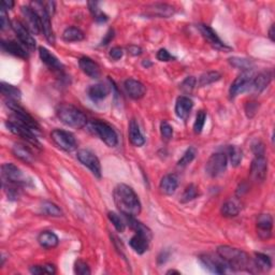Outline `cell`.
Returning a JSON list of instances; mask_svg holds the SVG:
<instances>
[{"label":"cell","mask_w":275,"mask_h":275,"mask_svg":"<svg viewBox=\"0 0 275 275\" xmlns=\"http://www.w3.org/2000/svg\"><path fill=\"white\" fill-rule=\"evenodd\" d=\"M268 172V160L264 156H256L250 166V179L256 183L266 180Z\"/></svg>","instance_id":"obj_16"},{"label":"cell","mask_w":275,"mask_h":275,"mask_svg":"<svg viewBox=\"0 0 275 275\" xmlns=\"http://www.w3.org/2000/svg\"><path fill=\"white\" fill-rule=\"evenodd\" d=\"M128 52H129V54H131V55L139 56V55H141V53H142V48L139 47V46H130L128 47Z\"/></svg>","instance_id":"obj_57"},{"label":"cell","mask_w":275,"mask_h":275,"mask_svg":"<svg viewBox=\"0 0 275 275\" xmlns=\"http://www.w3.org/2000/svg\"><path fill=\"white\" fill-rule=\"evenodd\" d=\"M124 55V51L122 48L120 46H114L111 48L110 51V57L112 58L113 61H120L121 58Z\"/></svg>","instance_id":"obj_52"},{"label":"cell","mask_w":275,"mask_h":275,"mask_svg":"<svg viewBox=\"0 0 275 275\" xmlns=\"http://www.w3.org/2000/svg\"><path fill=\"white\" fill-rule=\"evenodd\" d=\"M255 269L257 271H269L272 268V261L268 255L262 253L255 254V258L253 260Z\"/></svg>","instance_id":"obj_32"},{"label":"cell","mask_w":275,"mask_h":275,"mask_svg":"<svg viewBox=\"0 0 275 275\" xmlns=\"http://www.w3.org/2000/svg\"><path fill=\"white\" fill-rule=\"evenodd\" d=\"M258 103L257 102H247L246 106H245V112H246V115L247 117H253L255 114H256L257 111H258Z\"/></svg>","instance_id":"obj_51"},{"label":"cell","mask_w":275,"mask_h":275,"mask_svg":"<svg viewBox=\"0 0 275 275\" xmlns=\"http://www.w3.org/2000/svg\"><path fill=\"white\" fill-rule=\"evenodd\" d=\"M196 83H197L196 77H194V76L186 77L185 80L181 83V85H180L181 91L185 92V94H190V92L194 91V88L196 86Z\"/></svg>","instance_id":"obj_46"},{"label":"cell","mask_w":275,"mask_h":275,"mask_svg":"<svg viewBox=\"0 0 275 275\" xmlns=\"http://www.w3.org/2000/svg\"><path fill=\"white\" fill-rule=\"evenodd\" d=\"M114 203L122 215L136 216L141 213L142 205L138 195L130 186L119 184L113 193Z\"/></svg>","instance_id":"obj_1"},{"label":"cell","mask_w":275,"mask_h":275,"mask_svg":"<svg viewBox=\"0 0 275 275\" xmlns=\"http://www.w3.org/2000/svg\"><path fill=\"white\" fill-rule=\"evenodd\" d=\"M56 115L62 124L75 129H81L87 124V119L84 113L76 107L68 105V103H62L57 107Z\"/></svg>","instance_id":"obj_3"},{"label":"cell","mask_w":275,"mask_h":275,"mask_svg":"<svg viewBox=\"0 0 275 275\" xmlns=\"http://www.w3.org/2000/svg\"><path fill=\"white\" fill-rule=\"evenodd\" d=\"M107 217H109L110 222L114 226V228L119 232H124V230L126 228V223L124 222L119 214H116L115 212H109L107 213Z\"/></svg>","instance_id":"obj_42"},{"label":"cell","mask_w":275,"mask_h":275,"mask_svg":"<svg viewBox=\"0 0 275 275\" xmlns=\"http://www.w3.org/2000/svg\"><path fill=\"white\" fill-rule=\"evenodd\" d=\"M14 6V2L11 1V0H4V1L1 2V9L3 10H6V11H8V10H11Z\"/></svg>","instance_id":"obj_58"},{"label":"cell","mask_w":275,"mask_h":275,"mask_svg":"<svg viewBox=\"0 0 275 275\" xmlns=\"http://www.w3.org/2000/svg\"><path fill=\"white\" fill-rule=\"evenodd\" d=\"M0 46H1L2 51L8 54H11L13 56L22 58V60H26V58H28V52H27L28 50L21 42L18 43L16 41L1 40Z\"/></svg>","instance_id":"obj_20"},{"label":"cell","mask_w":275,"mask_h":275,"mask_svg":"<svg viewBox=\"0 0 275 275\" xmlns=\"http://www.w3.org/2000/svg\"><path fill=\"white\" fill-rule=\"evenodd\" d=\"M78 66H80L81 70L84 72L86 76L92 78H98L101 76L100 67L90 57H81L80 61H78Z\"/></svg>","instance_id":"obj_24"},{"label":"cell","mask_w":275,"mask_h":275,"mask_svg":"<svg viewBox=\"0 0 275 275\" xmlns=\"http://www.w3.org/2000/svg\"><path fill=\"white\" fill-rule=\"evenodd\" d=\"M113 39H114V31H113V29H109L107 32L105 34V37H103L100 46H107V44H109L113 40Z\"/></svg>","instance_id":"obj_54"},{"label":"cell","mask_w":275,"mask_h":275,"mask_svg":"<svg viewBox=\"0 0 275 275\" xmlns=\"http://www.w3.org/2000/svg\"><path fill=\"white\" fill-rule=\"evenodd\" d=\"M88 8H90V11L92 14V16H94L95 21H97L98 23H105L107 21V16L99 8V2L90 1L88 2Z\"/></svg>","instance_id":"obj_39"},{"label":"cell","mask_w":275,"mask_h":275,"mask_svg":"<svg viewBox=\"0 0 275 275\" xmlns=\"http://www.w3.org/2000/svg\"><path fill=\"white\" fill-rule=\"evenodd\" d=\"M199 191H198V187L195 184H189L187 187L185 188L183 195H182L181 198V202L182 203H187L189 201H193L194 199H196L198 197Z\"/></svg>","instance_id":"obj_40"},{"label":"cell","mask_w":275,"mask_h":275,"mask_svg":"<svg viewBox=\"0 0 275 275\" xmlns=\"http://www.w3.org/2000/svg\"><path fill=\"white\" fill-rule=\"evenodd\" d=\"M75 273L78 275H88L91 274V270L85 261H83V260H76L75 263Z\"/></svg>","instance_id":"obj_48"},{"label":"cell","mask_w":275,"mask_h":275,"mask_svg":"<svg viewBox=\"0 0 275 275\" xmlns=\"http://www.w3.org/2000/svg\"><path fill=\"white\" fill-rule=\"evenodd\" d=\"M228 157L224 153H215L206 161L205 172L210 178H217L227 169Z\"/></svg>","instance_id":"obj_8"},{"label":"cell","mask_w":275,"mask_h":275,"mask_svg":"<svg viewBox=\"0 0 275 275\" xmlns=\"http://www.w3.org/2000/svg\"><path fill=\"white\" fill-rule=\"evenodd\" d=\"M167 274H180V272L176 271V270H169Z\"/></svg>","instance_id":"obj_61"},{"label":"cell","mask_w":275,"mask_h":275,"mask_svg":"<svg viewBox=\"0 0 275 275\" xmlns=\"http://www.w3.org/2000/svg\"><path fill=\"white\" fill-rule=\"evenodd\" d=\"M39 56H40L42 62L46 63V66L48 69H51L52 71L61 73V75L63 72V65L61 62V61L55 55H53L47 48L43 46L39 47Z\"/></svg>","instance_id":"obj_19"},{"label":"cell","mask_w":275,"mask_h":275,"mask_svg":"<svg viewBox=\"0 0 275 275\" xmlns=\"http://www.w3.org/2000/svg\"><path fill=\"white\" fill-rule=\"evenodd\" d=\"M273 218L270 214L259 215L257 219V234L261 240H269L272 237Z\"/></svg>","instance_id":"obj_18"},{"label":"cell","mask_w":275,"mask_h":275,"mask_svg":"<svg viewBox=\"0 0 275 275\" xmlns=\"http://www.w3.org/2000/svg\"><path fill=\"white\" fill-rule=\"evenodd\" d=\"M194 107V102L190 98L186 96H181L178 98L175 103V114L179 119L186 121L190 115V112Z\"/></svg>","instance_id":"obj_21"},{"label":"cell","mask_w":275,"mask_h":275,"mask_svg":"<svg viewBox=\"0 0 275 275\" xmlns=\"http://www.w3.org/2000/svg\"><path fill=\"white\" fill-rule=\"evenodd\" d=\"M129 140L131 142V144L137 147H141L142 145H144L145 139L144 136L142 135V132L140 130V127L138 125V122L136 120H131L129 124Z\"/></svg>","instance_id":"obj_27"},{"label":"cell","mask_w":275,"mask_h":275,"mask_svg":"<svg viewBox=\"0 0 275 275\" xmlns=\"http://www.w3.org/2000/svg\"><path fill=\"white\" fill-rule=\"evenodd\" d=\"M51 137L54 143L62 151L72 152L76 149V140L71 132L61 129H55L52 131Z\"/></svg>","instance_id":"obj_11"},{"label":"cell","mask_w":275,"mask_h":275,"mask_svg":"<svg viewBox=\"0 0 275 275\" xmlns=\"http://www.w3.org/2000/svg\"><path fill=\"white\" fill-rule=\"evenodd\" d=\"M169 256H170L169 250H163V252L159 254L158 258H157V261H158V264L166 263L167 260L169 259Z\"/></svg>","instance_id":"obj_56"},{"label":"cell","mask_w":275,"mask_h":275,"mask_svg":"<svg viewBox=\"0 0 275 275\" xmlns=\"http://www.w3.org/2000/svg\"><path fill=\"white\" fill-rule=\"evenodd\" d=\"M22 15L25 19V26L31 32L39 34L41 32V18L38 12L32 7L23 6L21 7Z\"/></svg>","instance_id":"obj_15"},{"label":"cell","mask_w":275,"mask_h":275,"mask_svg":"<svg viewBox=\"0 0 275 275\" xmlns=\"http://www.w3.org/2000/svg\"><path fill=\"white\" fill-rule=\"evenodd\" d=\"M196 155H197V150L195 149V147H189V149L185 152L184 155L181 157V159L179 160L178 166L182 167V168H184V167L188 166L191 161L195 159Z\"/></svg>","instance_id":"obj_43"},{"label":"cell","mask_w":275,"mask_h":275,"mask_svg":"<svg viewBox=\"0 0 275 275\" xmlns=\"http://www.w3.org/2000/svg\"><path fill=\"white\" fill-rule=\"evenodd\" d=\"M125 216V223L129 226V228L131 230H134V231L138 234H141L143 235V237L147 238L150 241L153 238V234H152V231L150 228H147L145 225L142 224L139 220H137L135 218V216Z\"/></svg>","instance_id":"obj_25"},{"label":"cell","mask_w":275,"mask_h":275,"mask_svg":"<svg viewBox=\"0 0 275 275\" xmlns=\"http://www.w3.org/2000/svg\"><path fill=\"white\" fill-rule=\"evenodd\" d=\"M142 65H143L144 67H151L152 66V62H150V61L149 60H145V61H143V62H142Z\"/></svg>","instance_id":"obj_60"},{"label":"cell","mask_w":275,"mask_h":275,"mask_svg":"<svg viewBox=\"0 0 275 275\" xmlns=\"http://www.w3.org/2000/svg\"><path fill=\"white\" fill-rule=\"evenodd\" d=\"M92 129L107 146L114 147L119 143V137L115 130L107 122L98 120L94 121L92 122Z\"/></svg>","instance_id":"obj_7"},{"label":"cell","mask_w":275,"mask_h":275,"mask_svg":"<svg viewBox=\"0 0 275 275\" xmlns=\"http://www.w3.org/2000/svg\"><path fill=\"white\" fill-rule=\"evenodd\" d=\"M143 13L149 17L168 18L174 14V8L168 3H152L144 8Z\"/></svg>","instance_id":"obj_17"},{"label":"cell","mask_w":275,"mask_h":275,"mask_svg":"<svg viewBox=\"0 0 275 275\" xmlns=\"http://www.w3.org/2000/svg\"><path fill=\"white\" fill-rule=\"evenodd\" d=\"M274 28H275V26H274V24H273V25L270 27V29H269V38L271 39V41L275 40V38H274Z\"/></svg>","instance_id":"obj_59"},{"label":"cell","mask_w":275,"mask_h":275,"mask_svg":"<svg viewBox=\"0 0 275 275\" xmlns=\"http://www.w3.org/2000/svg\"><path fill=\"white\" fill-rule=\"evenodd\" d=\"M273 75L271 71H263L259 73L257 76L254 77L253 80V88L258 92H263L272 82Z\"/></svg>","instance_id":"obj_28"},{"label":"cell","mask_w":275,"mask_h":275,"mask_svg":"<svg viewBox=\"0 0 275 275\" xmlns=\"http://www.w3.org/2000/svg\"><path fill=\"white\" fill-rule=\"evenodd\" d=\"M150 242H151V241L147 238L143 237V235L136 233L134 237L130 239L129 245L137 254L143 255L146 252V250L149 249Z\"/></svg>","instance_id":"obj_29"},{"label":"cell","mask_w":275,"mask_h":275,"mask_svg":"<svg viewBox=\"0 0 275 275\" xmlns=\"http://www.w3.org/2000/svg\"><path fill=\"white\" fill-rule=\"evenodd\" d=\"M229 62L235 68L242 69V71L253 70V68H254V61L247 60V58L231 57V58H229Z\"/></svg>","instance_id":"obj_36"},{"label":"cell","mask_w":275,"mask_h":275,"mask_svg":"<svg viewBox=\"0 0 275 275\" xmlns=\"http://www.w3.org/2000/svg\"><path fill=\"white\" fill-rule=\"evenodd\" d=\"M160 134L165 141H170L172 139V137H173V128H172V126L168 122L164 121L160 124Z\"/></svg>","instance_id":"obj_47"},{"label":"cell","mask_w":275,"mask_h":275,"mask_svg":"<svg viewBox=\"0 0 275 275\" xmlns=\"http://www.w3.org/2000/svg\"><path fill=\"white\" fill-rule=\"evenodd\" d=\"M41 212L46 216H52V217H61L62 216V211L58 208L56 204L46 201L41 205Z\"/></svg>","instance_id":"obj_37"},{"label":"cell","mask_w":275,"mask_h":275,"mask_svg":"<svg viewBox=\"0 0 275 275\" xmlns=\"http://www.w3.org/2000/svg\"><path fill=\"white\" fill-rule=\"evenodd\" d=\"M6 127L12 132V134L21 137L23 140H25L27 142V143L31 144L32 146L37 147L39 150L41 149V143L38 140L36 132L32 131L31 128H28L27 126L23 125L22 122H19L16 120L13 119L12 121L6 122Z\"/></svg>","instance_id":"obj_6"},{"label":"cell","mask_w":275,"mask_h":275,"mask_svg":"<svg viewBox=\"0 0 275 275\" xmlns=\"http://www.w3.org/2000/svg\"><path fill=\"white\" fill-rule=\"evenodd\" d=\"M198 29L200 33L202 34V37L206 40V42H208L210 46H212L214 48H216V50L225 52L231 50V47L228 46L227 44L218 37V34L215 32L212 27L205 25V24H200V25H198Z\"/></svg>","instance_id":"obj_14"},{"label":"cell","mask_w":275,"mask_h":275,"mask_svg":"<svg viewBox=\"0 0 275 275\" xmlns=\"http://www.w3.org/2000/svg\"><path fill=\"white\" fill-rule=\"evenodd\" d=\"M227 152L230 163L233 167H238L242 161V151L238 146H229Z\"/></svg>","instance_id":"obj_41"},{"label":"cell","mask_w":275,"mask_h":275,"mask_svg":"<svg viewBox=\"0 0 275 275\" xmlns=\"http://www.w3.org/2000/svg\"><path fill=\"white\" fill-rule=\"evenodd\" d=\"M11 27L13 31L15 32L17 39L28 51H33L36 48V40L32 37L31 31L19 21H13L11 23Z\"/></svg>","instance_id":"obj_13"},{"label":"cell","mask_w":275,"mask_h":275,"mask_svg":"<svg viewBox=\"0 0 275 275\" xmlns=\"http://www.w3.org/2000/svg\"><path fill=\"white\" fill-rule=\"evenodd\" d=\"M111 87L106 83H97V84L92 85L88 88L87 94L88 97L94 102H99L110 95Z\"/></svg>","instance_id":"obj_22"},{"label":"cell","mask_w":275,"mask_h":275,"mask_svg":"<svg viewBox=\"0 0 275 275\" xmlns=\"http://www.w3.org/2000/svg\"><path fill=\"white\" fill-rule=\"evenodd\" d=\"M0 88H1V94L4 97H7L8 100L17 101V100L21 99L22 92L17 87H15L14 85L8 84V83L2 82L1 84H0Z\"/></svg>","instance_id":"obj_34"},{"label":"cell","mask_w":275,"mask_h":275,"mask_svg":"<svg viewBox=\"0 0 275 275\" xmlns=\"http://www.w3.org/2000/svg\"><path fill=\"white\" fill-rule=\"evenodd\" d=\"M124 86L127 94H128L132 99H141V98H143L145 95V86L142 84L140 81H137L135 78H128V80H126Z\"/></svg>","instance_id":"obj_23"},{"label":"cell","mask_w":275,"mask_h":275,"mask_svg":"<svg viewBox=\"0 0 275 275\" xmlns=\"http://www.w3.org/2000/svg\"><path fill=\"white\" fill-rule=\"evenodd\" d=\"M240 212L239 205L232 200L226 201L222 206V214L225 217H235Z\"/></svg>","instance_id":"obj_38"},{"label":"cell","mask_w":275,"mask_h":275,"mask_svg":"<svg viewBox=\"0 0 275 275\" xmlns=\"http://www.w3.org/2000/svg\"><path fill=\"white\" fill-rule=\"evenodd\" d=\"M7 107L13 112L14 120H16L17 122H22L23 125L27 126L28 128H31L32 131L36 132V134H40L41 127L39 125V122L34 120L23 107L19 106L17 101L7 100Z\"/></svg>","instance_id":"obj_5"},{"label":"cell","mask_w":275,"mask_h":275,"mask_svg":"<svg viewBox=\"0 0 275 275\" xmlns=\"http://www.w3.org/2000/svg\"><path fill=\"white\" fill-rule=\"evenodd\" d=\"M222 78V75L217 71H210L203 73L202 76L199 77V85L201 87L203 86H208L210 84H213V83L219 81Z\"/></svg>","instance_id":"obj_35"},{"label":"cell","mask_w":275,"mask_h":275,"mask_svg":"<svg viewBox=\"0 0 275 275\" xmlns=\"http://www.w3.org/2000/svg\"><path fill=\"white\" fill-rule=\"evenodd\" d=\"M85 34L80 28L68 27L62 32V39L66 42H78L84 40Z\"/></svg>","instance_id":"obj_33"},{"label":"cell","mask_w":275,"mask_h":275,"mask_svg":"<svg viewBox=\"0 0 275 275\" xmlns=\"http://www.w3.org/2000/svg\"><path fill=\"white\" fill-rule=\"evenodd\" d=\"M12 152L14 156L17 157L18 159L25 161L27 164H32L33 155L31 153V151L29 150L26 145L21 143H15L12 147Z\"/></svg>","instance_id":"obj_31"},{"label":"cell","mask_w":275,"mask_h":275,"mask_svg":"<svg viewBox=\"0 0 275 275\" xmlns=\"http://www.w3.org/2000/svg\"><path fill=\"white\" fill-rule=\"evenodd\" d=\"M253 80H254L253 70L242 71V73L235 78L231 86H230V91H229L230 97L234 98L238 95L242 94V92L249 91L250 88L253 87Z\"/></svg>","instance_id":"obj_9"},{"label":"cell","mask_w":275,"mask_h":275,"mask_svg":"<svg viewBox=\"0 0 275 275\" xmlns=\"http://www.w3.org/2000/svg\"><path fill=\"white\" fill-rule=\"evenodd\" d=\"M77 159L80 160V163L85 166L86 168L92 171V173L94 174L97 179H101L102 175V169L101 164L98 157L92 153V152L88 150H80L77 152Z\"/></svg>","instance_id":"obj_12"},{"label":"cell","mask_w":275,"mask_h":275,"mask_svg":"<svg viewBox=\"0 0 275 275\" xmlns=\"http://www.w3.org/2000/svg\"><path fill=\"white\" fill-rule=\"evenodd\" d=\"M10 26H11V24H10L8 19L7 11L3 9H0V29H1V31H6Z\"/></svg>","instance_id":"obj_50"},{"label":"cell","mask_w":275,"mask_h":275,"mask_svg":"<svg viewBox=\"0 0 275 275\" xmlns=\"http://www.w3.org/2000/svg\"><path fill=\"white\" fill-rule=\"evenodd\" d=\"M38 242L41 245V247L52 249L57 246L58 243H60V239L53 231H42L39 234Z\"/></svg>","instance_id":"obj_30"},{"label":"cell","mask_w":275,"mask_h":275,"mask_svg":"<svg viewBox=\"0 0 275 275\" xmlns=\"http://www.w3.org/2000/svg\"><path fill=\"white\" fill-rule=\"evenodd\" d=\"M217 254L228 264V268L234 270V271L254 272V262L243 250L223 245V246H219L217 248Z\"/></svg>","instance_id":"obj_2"},{"label":"cell","mask_w":275,"mask_h":275,"mask_svg":"<svg viewBox=\"0 0 275 275\" xmlns=\"http://www.w3.org/2000/svg\"><path fill=\"white\" fill-rule=\"evenodd\" d=\"M43 9H44V11H46L48 15L52 17L53 14L55 13V2L54 1L43 2Z\"/></svg>","instance_id":"obj_55"},{"label":"cell","mask_w":275,"mask_h":275,"mask_svg":"<svg viewBox=\"0 0 275 275\" xmlns=\"http://www.w3.org/2000/svg\"><path fill=\"white\" fill-rule=\"evenodd\" d=\"M252 150H253V153L256 156H264V153H266V150H264V146L261 143V142L257 141L256 143H254L252 146Z\"/></svg>","instance_id":"obj_53"},{"label":"cell","mask_w":275,"mask_h":275,"mask_svg":"<svg viewBox=\"0 0 275 275\" xmlns=\"http://www.w3.org/2000/svg\"><path fill=\"white\" fill-rule=\"evenodd\" d=\"M200 262L203 264L205 269L215 274H224L229 269L228 264L225 260L216 253L214 254H203L199 257Z\"/></svg>","instance_id":"obj_10"},{"label":"cell","mask_w":275,"mask_h":275,"mask_svg":"<svg viewBox=\"0 0 275 275\" xmlns=\"http://www.w3.org/2000/svg\"><path fill=\"white\" fill-rule=\"evenodd\" d=\"M31 272L32 274H55L56 269L52 264H43V266H32L31 268Z\"/></svg>","instance_id":"obj_45"},{"label":"cell","mask_w":275,"mask_h":275,"mask_svg":"<svg viewBox=\"0 0 275 275\" xmlns=\"http://www.w3.org/2000/svg\"><path fill=\"white\" fill-rule=\"evenodd\" d=\"M205 121H206V113L204 111H199L197 113V116H196V121L194 124V131L195 134H201L203 130V127L205 125Z\"/></svg>","instance_id":"obj_44"},{"label":"cell","mask_w":275,"mask_h":275,"mask_svg":"<svg viewBox=\"0 0 275 275\" xmlns=\"http://www.w3.org/2000/svg\"><path fill=\"white\" fill-rule=\"evenodd\" d=\"M157 60L159 61H174L175 57L172 56L171 54L166 50V48H160V50L157 52Z\"/></svg>","instance_id":"obj_49"},{"label":"cell","mask_w":275,"mask_h":275,"mask_svg":"<svg viewBox=\"0 0 275 275\" xmlns=\"http://www.w3.org/2000/svg\"><path fill=\"white\" fill-rule=\"evenodd\" d=\"M178 186H179V179L175 174L165 175L164 178L161 179L159 184L161 193L167 196L173 195L175 193V190L178 189Z\"/></svg>","instance_id":"obj_26"},{"label":"cell","mask_w":275,"mask_h":275,"mask_svg":"<svg viewBox=\"0 0 275 275\" xmlns=\"http://www.w3.org/2000/svg\"><path fill=\"white\" fill-rule=\"evenodd\" d=\"M3 184H10L22 187L31 185V181L23 173V171L13 164H4L1 167Z\"/></svg>","instance_id":"obj_4"}]
</instances>
